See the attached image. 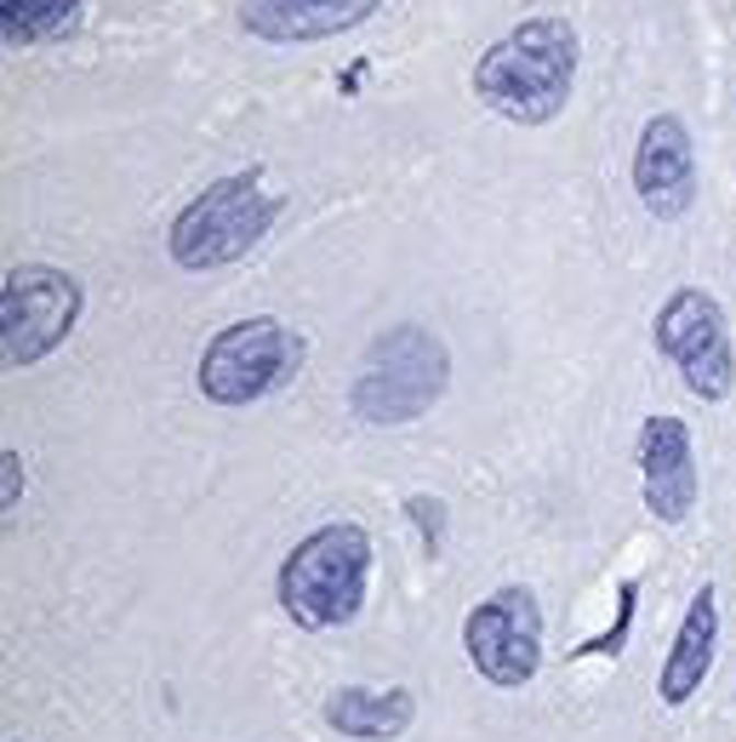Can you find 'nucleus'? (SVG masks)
Wrapping results in <instances>:
<instances>
[{
  "label": "nucleus",
  "instance_id": "nucleus-7",
  "mask_svg": "<svg viewBox=\"0 0 736 742\" xmlns=\"http://www.w3.org/2000/svg\"><path fill=\"white\" fill-rule=\"evenodd\" d=\"M657 349L679 366L691 394L702 400H725L731 383H736V355H731V331H725V314L720 303L686 285L673 292L657 314Z\"/></svg>",
  "mask_w": 736,
  "mask_h": 742
},
{
  "label": "nucleus",
  "instance_id": "nucleus-5",
  "mask_svg": "<svg viewBox=\"0 0 736 742\" xmlns=\"http://www.w3.org/2000/svg\"><path fill=\"white\" fill-rule=\"evenodd\" d=\"M297 371H303V337L258 314V321H240L206 342L201 394L217 400V406H251L263 394H280Z\"/></svg>",
  "mask_w": 736,
  "mask_h": 742
},
{
  "label": "nucleus",
  "instance_id": "nucleus-15",
  "mask_svg": "<svg viewBox=\"0 0 736 742\" xmlns=\"http://www.w3.org/2000/svg\"><path fill=\"white\" fill-rule=\"evenodd\" d=\"M629 622H634V583L622 588V617H616V628H611V634H600V640H588L582 651H616L622 634H629Z\"/></svg>",
  "mask_w": 736,
  "mask_h": 742
},
{
  "label": "nucleus",
  "instance_id": "nucleus-16",
  "mask_svg": "<svg viewBox=\"0 0 736 742\" xmlns=\"http://www.w3.org/2000/svg\"><path fill=\"white\" fill-rule=\"evenodd\" d=\"M411 514H417L422 537H429V549H440V531H445V514H440V503H434V497H411Z\"/></svg>",
  "mask_w": 736,
  "mask_h": 742
},
{
  "label": "nucleus",
  "instance_id": "nucleus-2",
  "mask_svg": "<svg viewBox=\"0 0 736 742\" xmlns=\"http://www.w3.org/2000/svg\"><path fill=\"white\" fill-rule=\"evenodd\" d=\"M365 577H372V537L337 520L303 537L280 565V606L303 628H343L365 606Z\"/></svg>",
  "mask_w": 736,
  "mask_h": 742
},
{
  "label": "nucleus",
  "instance_id": "nucleus-12",
  "mask_svg": "<svg viewBox=\"0 0 736 742\" xmlns=\"http://www.w3.org/2000/svg\"><path fill=\"white\" fill-rule=\"evenodd\" d=\"M714 640H720V606H714V588H702V594L691 599L686 622H679L673 651H668L663 679H657V692H663L668 708H679L691 692H702L707 668H714Z\"/></svg>",
  "mask_w": 736,
  "mask_h": 742
},
{
  "label": "nucleus",
  "instance_id": "nucleus-1",
  "mask_svg": "<svg viewBox=\"0 0 736 742\" xmlns=\"http://www.w3.org/2000/svg\"><path fill=\"white\" fill-rule=\"evenodd\" d=\"M577 86V29L565 18H531L474 64V98L514 126H548Z\"/></svg>",
  "mask_w": 736,
  "mask_h": 742
},
{
  "label": "nucleus",
  "instance_id": "nucleus-11",
  "mask_svg": "<svg viewBox=\"0 0 736 742\" xmlns=\"http://www.w3.org/2000/svg\"><path fill=\"white\" fill-rule=\"evenodd\" d=\"M383 0H240V23L246 35L274 41V46H297V41H326L343 29L365 23Z\"/></svg>",
  "mask_w": 736,
  "mask_h": 742
},
{
  "label": "nucleus",
  "instance_id": "nucleus-14",
  "mask_svg": "<svg viewBox=\"0 0 736 742\" xmlns=\"http://www.w3.org/2000/svg\"><path fill=\"white\" fill-rule=\"evenodd\" d=\"M80 0H0V35H7L12 52L58 41L64 29H75Z\"/></svg>",
  "mask_w": 736,
  "mask_h": 742
},
{
  "label": "nucleus",
  "instance_id": "nucleus-3",
  "mask_svg": "<svg viewBox=\"0 0 736 742\" xmlns=\"http://www.w3.org/2000/svg\"><path fill=\"white\" fill-rule=\"evenodd\" d=\"M445 342L422 326H394L372 342L354 378V417L365 423H411L445 394Z\"/></svg>",
  "mask_w": 736,
  "mask_h": 742
},
{
  "label": "nucleus",
  "instance_id": "nucleus-13",
  "mask_svg": "<svg viewBox=\"0 0 736 742\" xmlns=\"http://www.w3.org/2000/svg\"><path fill=\"white\" fill-rule=\"evenodd\" d=\"M411 692H365V685H354V692H337L326 702V720L354 737V742H388V737H400L411 726Z\"/></svg>",
  "mask_w": 736,
  "mask_h": 742
},
{
  "label": "nucleus",
  "instance_id": "nucleus-9",
  "mask_svg": "<svg viewBox=\"0 0 736 742\" xmlns=\"http://www.w3.org/2000/svg\"><path fill=\"white\" fill-rule=\"evenodd\" d=\"M634 189L639 206L650 217H686L697 200V155H691V132L673 121V114H650L634 149Z\"/></svg>",
  "mask_w": 736,
  "mask_h": 742
},
{
  "label": "nucleus",
  "instance_id": "nucleus-8",
  "mask_svg": "<svg viewBox=\"0 0 736 742\" xmlns=\"http://www.w3.org/2000/svg\"><path fill=\"white\" fill-rule=\"evenodd\" d=\"M463 640H468L474 668L491 685H502V692H514L543 663V611H536V599L525 588H497L463 622Z\"/></svg>",
  "mask_w": 736,
  "mask_h": 742
},
{
  "label": "nucleus",
  "instance_id": "nucleus-4",
  "mask_svg": "<svg viewBox=\"0 0 736 742\" xmlns=\"http://www.w3.org/2000/svg\"><path fill=\"white\" fill-rule=\"evenodd\" d=\"M274 217H280V200L269 189H258V171L223 178L178 212L172 257L183 269H223V263H235V257H246L258 246Z\"/></svg>",
  "mask_w": 736,
  "mask_h": 742
},
{
  "label": "nucleus",
  "instance_id": "nucleus-10",
  "mask_svg": "<svg viewBox=\"0 0 736 742\" xmlns=\"http://www.w3.org/2000/svg\"><path fill=\"white\" fill-rule=\"evenodd\" d=\"M639 469H645V508L663 526H679L697 508V451L691 428L679 417H650L639 435Z\"/></svg>",
  "mask_w": 736,
  "mask_h": 742
},
{
  "label": "nucleus",
  "instance_id": "nucleus-6",
  "mask_svg": "<svg viewBox=\"0 0 736 742\" xmlns=\"http://www.w3.org/2000/svg\"><path fill=\"white\" fill-rule=\"evenodd\" d=\"M75 314H80V285H75L64 269H46V263L7 269V285H0L7 360H12V366L46 360V355L75 331Z\"/></svg>",
  "mask_w": 736,
  "mask_h": 742
},
{
  "label": "nucleus",
  "instance_id": "nucleus-17",
  "mask_svg": "<svg viewBox=\"0 0 736 742\" xmlns=\"http://www.w3.org/2000/svg\"><path fill=\"white\" fill-rule=\"evenodd\" d=\"M0 463H7V492H0V503L18 508V497H23V463H18V451H7Z\"/></svg>",
  "mask_w": 736,
  "mask_h": 742
}]
</instances>
